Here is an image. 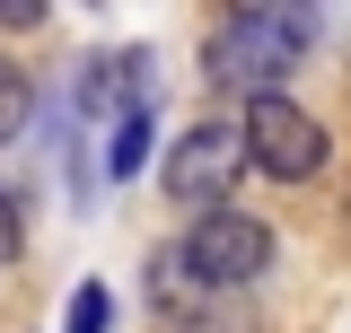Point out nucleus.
<instances>
[{"mask_svg": "<svg viewBox=\"0 0 351 333\" xmlns=\"http://www.w3.org/2000/svg\"><path fill=\"white\" fill-rule=\"evenodd\" d=\"M184 272H193L202 290H246V281L272 272V228L246 219V210L202 202V210H193V228H184Z\"/></svg>", "mask_w": 351, "mask_h": 333, "instance_id": "nucleus-2", "label": "nucleus"}, {"mask_svg": "<svg viewBox=\"0 0 351 333\" xmlns=\"http://www.w3.org/2000/svg\"><path fill=\"white\" fill-rule=\"evenodd\" d=\"M307 53V36H290V27H263V18H219V44H211V71L228 88H272L290 62Z\"/></svg>", "mask_w": 351, "mask_h": 333, "instance_id": "nucleus-4", "label": "nucleus"}, {"mask_svg": "<svg viewBox=\"0 0 351 333\" xmlns=\"http://www.w3.org/2000/svg\"><path fill=\"white\" fill-rule=\"evenodd\" d=\"M237 149H246V166L272 175V184H307V175H325V158H334L325 123L307 114L299 97H281V88H255V97H246Z\"/></svg>", "mask_w": 351, "mask_h": 333, "instance_id": "nucleus-1", "label": "nucleus"}, {"mask_svg": "<svg viewBox=\"0 0 351 333\" xmlns=\"http://www.w3.org/2000/svg\"><path fill=\"white\" fill-rule=\"evenodd\" d=\"M18 123H27V71H9V62H0V140H9Z\"/></svg>", "mask_w": 351, "mask_h": 333, "instance_id": "nucleus-7", "label": "nucleus"}, {"mask_svg": "<svg viewBox=\"0 0 351 333\" xmlns=\"http://www.w3.org/2000/svg\"><path fill=\"white\" fill-rule=\"evenodd\" d=\"M246 175V149H237V123H193L184 140L167 149L158 184H167L176 210H202V202H228V184Z\"/></svg>", "mask_w": 351, "mask_h": 333, "instance_id": "nucleus-3", "label": "nucleus"}, {"mask_svg": "<svg viewBox=\"0 0 351 333\" xmlns=\"http://www.w3.org/2000/svg\"><path fill=\"white\" fill-rule=\"evenodd\" d=\"M44 9H53V0H0V27L27 36V27H44Z\"/></svg>", "mask_w": 351, "mask_h": 333, "instance_id": "nucleus-9", "label": "nucleus"}, {"mask_svg": "<svg viewBox=\"0 0 351 333\" xmlns=\"http://www.w3.org/2000/svg\"><path fill=\"white\" fill-rule=\"evenodd\" d=\"M27 254V210H18V193H0V263H18Z\"/></svg>", "mask_w": 351, "mask_h": 333, "instance_id": "nucleus-8", "label": "nucleus"}, {"mask_svg": "<svg viewBox=\"0 0 351 333\" xmlns=\"http://www.w3.org/2000/svg\"><path fill=\"white\" fill-rule=\"evenodd\" d=\"M141 158H149V106H123V123H114V175H132Z\"/></svg>", "mask_w": 351, "mask_h": 333, "instance_id": "nucleus-5", "label": "nucleus"}, {"mask_svg": "<svg viewBox=\"0 0 351 333\" xmlns=\"http://www.w3.org/2000/svg\"><path fill=\"white\" fill-rule=\"evenodd\" d=\"M114 325V298H106V281H80L71 290V333H106Z\"/></svg>", "mask_w": 351, "mask_h": 333, "instance_id": "nucleus-6", "label": "nucleus"}]
</instances>
